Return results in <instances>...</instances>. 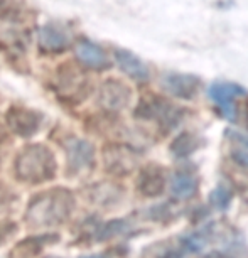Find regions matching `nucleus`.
I'll return each mask as SVG.
<instances>
[{"instance_id": "nucleus-19", "label": "nucleus", "mask_w": 248, "mask_h": 258, "mask_svg": "<svg viewBox=\"0 0 248 258\" xmlns=\"http://www.w3.org/2000/svg\"><path fill=\"white\" fill-rule=\"evenodd\" d=\"M210 201L216 209H221L223 211V209H226L231 203V191L225 186V184H220V186L211 192Z\"/></svg>"}, {"instance_id": "nucleus-15", "label": "nucleus", "mask_w": 248, "mask_h": 258, "mask_svg": "<svg viewBox=\"0 0 248 258\" xmlns=\"http://www.w3.org/2000/svg\"><path fill=\"white\" fill-rule=\"evenodd\" d=\"M196 189H198L196 179L193 176H189V174L177 172V174H174L171 179V192H172V196L177 199H188L194 196Z\"/></svg>"}, {"instance_id": "nucleus-20", "label": "nucleus", "mask_w": 248, "mask_h": 258, "mask_svg": "<svg viewBox=\"0 0 248 258\" xmlns=\"http://www.w3.org/2000/svg\"><path fill=\"white\" fill-rule=\"evenodd\" d=\"M21 17V7L14 0H0V19L17 21Z\"/></svg>"}, {"instance_id": "nucleus-9", "label": "nucleus", "mask_w": 248, "mask_h": 258, "mask_svg": "<svg viewBox=\"0 0 248 258\" xmlns=\"http://www.w3.org/2000/svg\"><path fill=\"white\" fill-rule=\"evenodd\" d=\"M98 103L108 111H120L130 103V90L123 83L108 80L100 86Z\"/></svg>"}, {"instance_id": "nucleus-25", "label": "nucleus", "mask_w": 248, "mask_h": 258, "mask_svg": "<svg viewBox=\"0 0 248 258\" xmlns=\"http://www.w3.org/2000/svg\"><path fill=\"white\" fill-rule=\"evenodd\" d=\"M80 258H106L105 255H85V256H80Z\"/></svg>"}, {"instance_id": "nucleus-14", "label": "nucleus", "mask_w": 248, "mask_h": 258, "mask_svg": "<svg viewBox=\"0 0 248 258\" xmlns=\"http://www.w3.org/2000/svg\"><path fill=\"white\" fill-rule=\"evenodd\" d=\"M76 57L91 70H105V68H108V57H106L103 49L90 41H81L76 46Z\"/></svg>"}, {"instance_id": "nucleus-4", "label": "nucleus", "mask_w": 248, "mask_h": 258, "mask_svg": "<svg viewBox=\"0 0 248 258\" xmlns=\"http://www.w3.org/2000/svg\"><path fill=\"white\" fill-rule=\"evenodd\" d=\"M208 95H210V98L220 106L221 113L225 115L228 120L235 121L238 118L235 100L246 96V91H245V88H241L240 85H235V83H226V81L220 83L218 81V83H213L210 86Z\"/></svg>"}, {"instance_id": "nucleus-2", "label": "nucleus", "mask_w": 248, "mask_h": 258, "mask_svg": "<svg viewBox=\"0 0 248 258\" xmlns=\"http://www.w3.org/2000/svg\"><path fill=\"white\" fill-rule=\"evenodd\" d=\"M16 174L21 181L29 184L51 181L56 176V159L46 145H27L16 159Z\"/></svg>"}, {"instance_id": "nucleus-1", "label": "nucleus", "mask_w": 248, "mask_h": 258, "mask_svg": "<svg viewBox=\"0 0 248 258\" xmlns=\"http://www.w3.org/2000/svg\"><path fill=\"white\" fill-rule=\"evenodd\" d=\"M75 198L66 189H51L32 198L26 211V223L31 228L59 226L71 216Z\"/></svg>"}, {"instance_id": "nucleus-13", "label": "nucleus", "mask_w": 248, "mask_h": 258, "mask_svg": "<svg viewBox=\"0 0 248 258\" xmlns=\"http://www.w3.org/2000/svg\"><path fill=\"white\" fill-rule=\"evenodd\" d=\"M115 59H116V64H118L120 70L127 76L132 78V80H135V81H147L149 80L147 66H145L137 56L132 54V52L118 49V51H115Z\"/></svg>"}, {"instance_id": "nucleus-7", "label": "nucleus", "mask_w": 248, "mask_h": 258, "mask_svg": "<svg viewBox=\"0 0 248 258\" xmlns=\"http://www.w3.org/2000/svg\"><path fill=\"white\" fill-rule=\"evenodd\" d=\"M103 165L110 174L125 176L137 165V155L125 145H108L103 149Z\"/></svg>"}, {"instance_id": "nucleus-12", "label": "nucleus", "mask_w": 248, "mask_h": 258, "mask_svg": "<svg viewBox=\"0 0 248 258\" xmlns=\"http://www.w3.org/2000/svg\"><path fill=\"white\" fill-rule=\"evenodd\" d=\"M164 187H165V177L159 167L149 165V167L142 169V172L139 174L137 189L144 196L155 198V196H159V194H162Z\"/></svg>"}, {"instance_id": "nucleus-11", "label": "nucleus", "mask_w": 248, "mask_h": 258, "mask_svg": "<svg viewBox=\"0 0 248 258\" xmlns=\"http://www.w3.org/2000/svg\"><path fill=\"white\" fill-rule=\"evenodd\" d=\"M199 81L198 76L193 75H181V73H169L162 78V86L165 91H169L171 95L177 96L182 100H191L196 96L199 90Z\"/></svg>"}, {"instance_id": "nucleus-24", "label": "nucleus", "mask_w": 248, "mask_h": 258, "mask_svg": "<svg viewBox=\"0 0 248 258\" xmlns=\"http://www.w3.org/2000/svg\"><path fill=\"white\" fill-rule=\"evenodd\" d=\"M164 258H181V255L176 251H169V253H165V256Z\"/></svg>"}, {"instance_id": "nucleus-10", "label": "nucleus", "mask_w": 248, "mask_h": 258, "mask_svg": "<svg viewBox=\"0 0 248 258\" xmlns=\"http://www.w3.org/2000/svg\"><path fill=\"white\" fill-rule=\"evenodd\" d=\"M37 44L44 52H61L71 46V32L57 24H46L37 31Z\"/></svg>"}, {"instance_id": "nucleus-22", "label": "nucleus", "mask_w": 248, "mask_h": 258, "mask_svg": "<svg viewBox=\"0 0 248 258\" xmlns=\"http://www.w3.org/2000/svg\"><path fill=\"white\" fill-rule=\"evenodd\" d=\"M14 231H16V225H14V223L0 221V245H2V243L9 238V235H12Z\"/></svg>"}, {"instance_id": "nucleus-21", "label": "nucleus", "mask_w": 248, "mask_h": 258, "mask_svg": "<svg viewBox=\"0 0 248 258\" xmlns=\"http://www.w3.org/2000/svg\"><path fill=\"white\" fill-rule=\"evenodd\" d=\"M206 236L204 235H199V233H196V235H191L188 238H184V246L188 248V250L191 251H201L204 246H206Z\"/></svg>"}, {"instance_id": "nucleus-26", "label": "nucleus", "mask_w": 248, "mask_h": 258, "mask_svg": "<svg viewBox=\"0 0 248 258\" xmlns=\"http://www.w3.org/2000/svg\"><path fill=\"white\" fill-rule=\"evenodd\" d=\"M2 139H4V128L0 126V140H2Z\"/></svg>"}, {"instance_id": "nucleus-16", "label": "nucleus", "mask_w": 248, "mask_h": 258, "mask_svg": "<svg viewBox=\"0 0 248 258\" xmlns=\"http://www.w3.org/2000/svg\"><path fill=\"white\" fill-rule=\"evenodd\" d=\"M51 236H37V238H27L21 243H17L11 251L9 258H32L36 256V253L42 250V245L49 240Z\"/></svg>"}, {"instance_id": "nucleus-18", "label": "nucleus", "mask_w": 248, "mask_h": 258, "mask_svg": "<svg viewBox=\"0 0 248 258\" xmlns=\"http://www.w3.org/2000/svg\"><path fill=\"white\" fill-rule=\"evenodd\" d=\"M127 230V223L123 220H113V221H108L105 225H101L96 231V238L101 241V240H108L111 236H116L120 233H123Z\"/></svg>"}, {"instance_id": "nucleus-6", "label": "nucleus", "mask_w": 248, "mask_h": 258, "mask_svg": "<svg viewBox=\"0 0 248 258\" xmlns=\"http://www.w3.org/2000/svg\"><path fill=\"white\" fill-rule=\"evenodd\" d=\"M9 128L19 137L29 139L41 126V115L34 110L24 108V106H12L6 115Z\"/></svg>"}, {"instance_id": "nucleus-5", "label": "nucleus", "mask_w": 248, "mask_h": 258, "mask_svg": "<svg viewBox=\"0 0 248 258\" xmlns=\"http://www.w3.org/2000/svg\"><path fill=\"white\" fill-rule=\"evenodd\" d=\"M135 116L142 120H155L164 126H171L179 120V111L160 98H145L135 110Z\"/></svg>"}, {"instance_id": "nucleus-8", "label": "nucleus", "mask_w": 248, "mask_h": 258, "mask_svg": "<svg viewBox=\"0 0 248 258\" xmlns=\"http://www.w3.org/2000/svg\"><path fill=\"white\" fill-rule=\"evenodd\" d=\"M66 155H68V169L71 172H80L83 169H88L93 165L95 150L90 142L78 137H70L65 142Z\"/></svg>"}, {"instance_id": "nucleus-23", "label": "nucleus", "mask_w": 248, "mask_h": 258, "mask_svg": "<svg viewBox=\"0 0 248 258\" xmlns=\"http://www.w3.org/2000/svg\"><path fill=\"white\" fill-rule=\"evenodd\" d=\"M204 258H228L226 255H223V253H218V251H213L210 255H206Z\"/></svg>"}, {"instance_id": "nucleus-3", "label": "nucleus", "mask_w": 248, "mask_h": 258, "mask_svg": "<svg viewBox=\"0 0 248 258\" xmlns=\"http://www.w3.org/2000/svg\"><path fill=\"white\" fill-rule=\"evenodd\" d=\"M86 76L71 62L63 64L56 73V91L65 101H81L86 95Z\"/></svg>"}, {"instance_id": "nucleus-27", "label": "nucleus", "mask_w": 248, "mask_h": 258, "mask_svg": "<svg viewBox=\"0 0 248 258\" xmlns=\"http://www.w3.org/2000/svg\"><path fill=\"white\" fill-rule=\"evenodd\" d=\"M46 258H59V256H46Z\"/></svg>"}, {"instance_id": "nucleus-17", "label": "nucleus", "mask_w": 248, "mask_h": 258, "mask_svg": "<svg viewBox=\"0 0 248 258\" xmlns=\"http://www.w3.org/2000/svg\"><path fill=\"white\" fill-rule=\"evenodd\" d=\"M196 149H198L196 137L191 134H181L171 145V150L176 157H188V155H191Z\"/></svg>"}]
</instances>
